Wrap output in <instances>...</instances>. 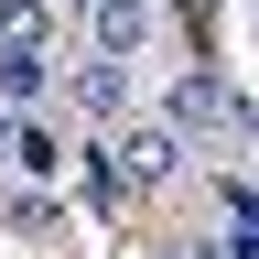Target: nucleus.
<instances>
[{
	"label": "nucleus",
	"instance_id": "3",
	"mask_svg": "<svg viewBox=\"0 0 259 259\" xmlns=\"http://www.w3.org/2000/svg\"><path fill=\"white\" fill-rule=\"evenodd\" d=\"M151 32H162V11H151V0H87V54L141 65V54H151Z\"/></svg>",
	"mask_w": 259,
	"mask_h": 259
},
{
	"label": "nucleus",
	"instance_id": "2",
	"mask_svg": "<svg viewBox=\"0 0 259 259\" xmlns=\"http://www.w3.org/2000/svg\"><path fill=\"white\" fill-rule=\"evenodd\" d=\"M65 108H76L87 130H119V119H130V65L76 54V65H65Z\"/></svg>",
	"mask_w": 259,
	"mask_h": 259
},
{
	"label": "nucleus",
	"instance_id": "1",
	"mask_svg": "<svg viewBox=\"0 0 259 259\" xmlns=\"http://www.w3.org/2000/svg\"><path fill=\"white\" fill-rule=\"evenodd\" d=\"M97 151H108V184L119 194H173L194 173V141H184L173 119H141V108H130L119 130H97Z\"/></svg>",
	"mask_w": 259,
	"mask_h": 259
},
{
	"label": "nucleus",
	"instance_id": "5",
	"mask_svg": "<svg viewBox=\"0 0 259 259\" xmlns=\"http://www.w3.org/2000/svg\"><path fill=\"white\" fill-rule=\"evenodd\" d=\"M0 238H65V194H54V184L0 194Z\"/></svg>",
	"mask_w": 259,
	"mask_h": 259
},
{
	"label": "nucleus",
	"instance_id": "7",
	"mask_svg": "<svg viewBox=\"0 0 259 259\" xmlns=\"http://www.w3.org/2000/svg\"><path fill=\"white\" fill-rule=\"evenodd\" d=\"M54 97V54H0V108H44Z\"/></svg>",
	"mask_w": 259,
	"mask_h": 259
},
{
	"label": "nucleus",
	"instance_id": "9",
	"mask_svg": "<svg viewBox=\"0 0 259 259\" xmlns=\"http://www.w3.org/2000/svg\"><path fill=\"white\" fill-rule=\"evenodd\" d=\"M0 151H11V108H0Z\"/></svg>",
	"mask_w": 259,
	"mask_h": 259
},
{
	"label": "nucleus",
	"instance_id": "4",
	"mask_svg": "<svg viewBox=\"0 0 259 259\" xmlns=\"http://www.w3.org/2000/svg\"><path fill=\"white\" fill-rule=\"evenodd\" d=\"M0 162H11L22 184H65V162H76V151H65V130H54V119L11 108V151H0Z\"/></svg>",
	"mask_w": 259,
	"mask_h": 259
},
{
	"label": "nucleus",
	"instance_id": "6",
	"mask_svg": "<svg viewBox=\"0 0 259 259\" xmlns=\"http://www.w3.org/2000/svg\"><path fill=\"white\" fill-rule=\"evenodd\" d=\"M54 32H65L54 0H0V54H54Z\"/></svg>",
	"mask_w": 259,
	"mask_h": 259
},
{
	"label": "nucleus",
	"instance_id": "8",
	"mask_svg": "<svg viewBox=\"0 0 259 259\" xmlns=\"http://www.w3.org/2000/svg\"><path fill=\"white\" fill-rule=\"evenodd\" d=\"M162 259H227V238H216V227H173V248H162Z\"/></svg>",
	"mask_w": 259,
	"mask_h": 259
},
{
	"label": "nucleus",
	"instance_id": "10",
	"mask_svg": "<svg viewBox=\"0 0 259 259\" xmlns=\"http://www.w3.org/2000/svg\"><path fill=\"white\" fill-rule=\"evenodd\" d=\"M76 11H87V0H76Z\"/></svg>",
	"mask_w": 259,
	"mask_h": 259
}]
</instances>
